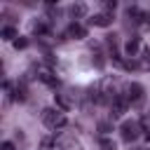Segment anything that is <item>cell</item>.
<instances>
[{
    "label": "cell",
    "instance_id": "cell-1",
    "mask_svg": "<svg viewBox=\"0 0 150 150\" xmlns=\"http://www.w3.org/2000/svg\"><path fill=\"white\" fill-rule=\"evenodd\" d=\"M117 96H120V94H117V80H115L112 75L103 77V80L98 82L96 91L91 94V98H94L96 103H112Z\"/></svg>",
    "mask_w": 150,
    "mask_h": 150
},
{
    "label": "cell",
    "instance_id": "cell-2",
    "mask_svg": "<svg viewBox=\"0 0 150 150\" xmlns=\"http://www.w3.org/2000/svg\"><path fill=\"white\" fill-rule=\"evenodd\" d=\"M42 122H45L49 129H63V127L68 124L63 110H59V108H45V110H42Z\"/></svg>",
    "mask_w": 150,
    "mask_h": 150
},
{
    "label": "cell",
    "instance_id": "cell-3",
    "mask_svg": "<svg viewBox=\"0 0 150 150\" xmlns=\"http://www.w3.org/2000/svg\"><path fill=\"white\" fill-rule=\"evenodd\" d=\"M141 124L138 122H124L122 127H120V134H122V141L124 143H134V141H138V136H141Z\"/></svg>",
    "mask_w": 150,
    "mask_h": 150
},
{
    "label": "cell",
    "instance_id": "cell-4",
    "mask_svg": "<svg viewBox=\"0 0 150 150\" xmlns=\"http://www.w3.org/2000/svg\"><path fill=\"white\" fill-rule=\"evenodd\" d=\"M33 73H35L33 77H38L42 84H49V87H56V84H59V77H56V75H54V70H52V68H47V66H35V68H33Z\"/></svg>",
    "mask_w": 150,
    "mask_h": 150
},
{
    "label": "cell",
    "instance_id": "cell-5",
    "mask_svg": "<svg viewBox=\"0 0 150 150\" xmlns=\"http://www.w3.org/2000/svg\"><path fill=\"white\" fill-rule=\"evenodd\" d=\"M127 108H129V101H127V96H117L112 103H110V115L112 117H122L124 112H127Z\"/></svg>",
    "mask_w": 150,
    "mask_h": 150
},
{
    "label": "cell",
    "instance_id": "cell-6",
    "mask_svg": "<svg viewBox=\"0 0 150 150\" xmlns=\"http://www.w3.org/2000/svg\"><path fill=\"white\" fill-rule=\"evenodd\" d=\"M124 96H127L129 103H138V101L143 98V87H141L138 82H131V84L127 87V94H124Z\"/></svg>",
    "mask_w": 150,
    "mask_h": 150
},
{
    "label": "cell",
    "instance_id": "cell-7",
    "mask_svg": "<svg viewBox=\"0 0 150 150\" xmlns=\"http://www.w3.org/2000/svg\"><path fill=\"white\" fill-rule=\"evenodd\" d=\"M89 23H91V26H98V28H108V26L112 23V14L98 12V14H94V16L89 19Z\"/></svg>",
    "mask_w": 150,
    "mask_h": 150
},
{
    "label": "cell",
    "instance_id": "cell-8",
    "mask_svg": "<svg viewBox=\"0 0 150 150\" xmlns=\"http://www.w3.org/2000/svg\"><path fill=\"white\" fill-rule=\"evenodd\" d=\"M66 35H68V38H75V40H82V38H87V28H84L82 23H77V21H73V23L68 26V30H66Z\"/></svg>",
    "mask_w": 150,
    "mask_h": 150
},
{
    "label": "cell",
    "instance_id": "cell-9",
    "mask_svg": "<svg viewBox=\"0 0 150 150\" xmlns=\"http://www.w3.org/2000/svg\"><path fill=\"white\" fill-rule=\"evenodd\" d=\"M54 103L59 110H70L73 108V98L68 94H54Z\"/></svg>",
    "mask_w": 150,
    "mask_h": 150
},
{
    "label": "cell",
    "instance_id": "cell-10",
    "mask_svg": "<svg viewBox=\"0 0 150 150\" xmlns=\"http://www.w3.org/2000/svg\"><path fill=\"white\" fill-rule=\"evenodd\" d=\"M138 47H141V40H138V38H129L127 45H124V54H127V56H136Z\"/></svg>",
    "mask_w": 150,
    "mask_h": 150
},
{
    "label": "cell",
    "instance_id": "cell-11",
    "mask_svg": "<svg viewBox=\"0 0 150 150\" xmlns=\"http://www.w3.org/2000/svg\"><path fill=\"white\" fill-rule=\"evenodd\" d=\"M70 14H73L75 19L87 16V5H84V2H75V5H70Z\"/></svg>",
    "mask_w": 150,
    "mask_h": 150
},
{
    "label": "cell",
    "instance_id": "cell-12",
    "mask_svg": "<svg viewBox=\"0 0 150 150\" xmlns=\"http://www.w3.org/2000/svg\"><path fill=\"white\" fill-rule=\"evenodd\" d=\"M61 150H84V148H82V143L75 141V138H66V141L61 143Z\"/></svg>",
    "mask_w": 150,
    "mask_h": 150
},
{
    "label": "cell",
    "instance_id": "cell-13",
    "mask_svg": "<svg viewBox=\"0 0 150 150\" xmlns=\"http://www.w3.org/2000/svg\"><path fill=\"white\" fill-rule=\"evenodd\" d=\"M91 52H94V63H96V66L101 68V66L105 63V61H103V52L98 49V45H96V49H91Z\"/></svg>",
    "mask_w": 150,
    "mask_h": 150
},
{
    "label": "cell",
    "instance_id": "cell-14",
    "mask_svg": "<svg viewBox=\"0 0 150 150\" xmlns=\"http://www.w3.org/2000/svg\"><path fill=\"white\" fill-rule=\"evenodd\" d=\"M2 38H5V40H14V38H16V30H14L12 26H7V28H2Z\"/></svg>",
    "mask_w": 150,
    "mask_h": 150
},
{
    "label": "cell",
    "instance_id": "cell-15",
    "mask_svg": "<svg viewBox=\"0 0 150 150\" xmlns=\"http://www.w3.org/2000/svg\"><path fill=\"white\" fill-rule=\"evenodd\" d=\"M33 33H35V35H45V33H47V26H45V23H40V21H38V23H35V26H33Z\"/></svg>",
    "mask_w": 150,
    "mask_h": 150
},
{
    "label": "cell",
    "instance_id": "cell-16",
    "mask_svg": "<svg viewBox=\"0 0 150 150\" xmlns=\"http://www.w3.org/2000/svg\"><path fill=\"white\" fill-rule=\"evenodd\" d=\"M14 47H16V49H23V47H28V40H26V38H16V40H14Z\"/></svg>",
    "mask_w": 150,
    "mask_h": 150
},
{
    "label": "cell",
    "instance_id": "cell-17",
    "mask_svg": "<svg viewBox=\"0 0 150 150\" xmlns=\"http://www.w3.org/2000/svg\"><path fill=\"white\" fill-rule=\"evenodd\" d=\"M141 26H143V28H150V14H145V12H143V19H141Z\"/></svg>",
    "mask_w": 150,
    "mask_h": 150
},
{
    "label": "cell",
    "instance_id": "cell-18",
    "mask_svg": "<svg viewBox=\"0 0 150 150\" xmlns=\"http://www.w3.org/2000/svg\"><path fill=\"white\" fill-rule=\"evenodd\" d=\"M103 7H105V12H108V14H110V12H115V7H117V2H115V0H112V2H105V5H103Z\"/></svg>",
    "mask_w": 150,
    "mask_h": 150
},
{
    "label": "cell",
    "instance_id": "cell-19",
    "mask_svg": "<svg viewBox=\"0 0 150 150\" xmlns=\"http://www.w3.org/2000/svg\"><path fill=\"white\" fill-rule=\"evenodd\" d=\"M16 98H19V101L26 98V89H23V87H16Z\"/></svg>",
    "mask_w": 150,
    "mask_h": 150
},
{
    "label": "cell",
    "instance_id": "cell-20",
    "mask_svg": "<svg viewBox=\"0 0 150 150\" xmlns=\"http://www.w3.org/2000/svg\"><path fill=\"white\" fill-rule=\"evenodd\" d=\"M101 148H103V150H115V143H110V141H101Z\"/></svg>",
    "mask_w": 150,
    "mask_h": 150
},
{
    "label": "cell",
    "instance_id": "cell-21",
    "mask_svg": "<svg viewBox=\"0 0 150 150\" xmlns=\"http://www.w3.org/2000/svg\"><path fill=\"white\" fill-rule=\"evenodd\" d=\"M0 150H16V148H14V143H12V141H5V143L0 145Z\"/></svg>",
    "mask_w": 150,
    "mask_h": 150
}]
</instances>
